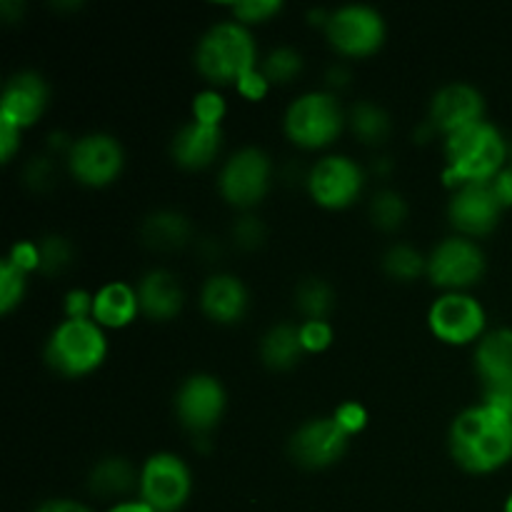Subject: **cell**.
I'll use <instances>...</instances> for the list:
<instances>
[{"instance_id": "5bb4252c", "label": "cell", "mask_w": 512, "mask_h": 512, "mask_svg": "<svg viewBox=\"0 0 512 512\" xmlns=\"http://www.w3.org/2000/svg\"><path fill=\"white\" fill-rule=\"evenodd\" d=\"M228 405L223 383L215 375L195 373L180 383L175 393V415L190 433L205 435L220 423Z\"/></svg>"}, {"instance_id": "4316f807", "label": "cell", "mask_w": 512, "mask_h": 512, "mask_svg": "<svg viewBox=\"0 0 512 512\" xmlns=\"http://www.w3.org/2000/svg\"><path fill=\"white\" fill-rule=\"evenodd\" d=\"M295 305L308 320H325L335 305V293L328 280L305 278L295 288Z\"/></svg>"}, {"instance_id": "7a4b0ae2", "label": "cell", "mask_w": 512, "mask_h": 512, "mask_svg": "<svg viewBox=\"0 0 512 512\" xmlns=\"http://www.w3.org/2000/svg\"><path fill=\"white\" fill-rule=\"evenodd\" d=\"M508 140L490 120H478L445 138V183L460 188L470 183H490L508 163Z\"/></svg>"}, {"instance_id": "9c48e42d", "label": "cell", "mask_w": 512, "mask_h": 512, "mask_svg": "<svg viewBox=\"0 0 512 512\" xmlns=\"http://www.w3.org/2000/svg\"><path fill=\"white\" fill-rule=\"evenodd\" d=\"M473 365L483 383V403L512 415V328L485 333L475 345Z\"/></svg>"}, {"instance_id": "7bdbcfd3", "label": "cell", "mask_w": 512, "mask_h": 512, "mask_svg": "<svg viewBox=\"0 0 512 512\" xmlns=\"http://www.w3.org/2000/svg\"><path fill=\"white\" fill-rule=\"evenodd\" d=\"M35 512H93L88 505L78 503V500L70 498H55V500H45Z\"/></svg>"}, {"instance_id": "b9f144b4", "label": "cell", "mask_w": 512, "mask_h": 512, "mask_svg": "<svg viewBox=\"0 0 512 512\" xmlns=\"http://www.w3.org/2000/svg\"><path fill=\"white\" fill-rule=\"evenodd\" d=\"M490 185H493L495 195H498V200L503 203V208H510L512 205V168H505L503 173L495 175V178L490 180Z\"/></svg>"}, {"instance_id": "83f0119b", "label": "cell", "mask_w": 512, "mask_h": 512, "mask_svg": "<svg viewBox=\"0 0 512 512\" xmlns=\"http://www.w3.org/2000/svg\"><path fill=\"white\" fill-rule=\"evenodd\" d=\"M383 268L390 278L410 283V280H415L418 275L425 273L428 258H425L420 250H415L413 245L398 243L393 245V248H388V253L383 255Z\"/></svg>"}, {"instance_id": "e0dca14e", "label": "cell", "mask_w": 512, "mask_h": 512, "mask_svg": "<svg viewBox=\"0 0 512 512\" xmlns=\"http://www.w3.org/2000/svg\"><path fill=\"white\" fill-rule=\"evenodd\" d=\"M485 113V98L475 85L470 83H448L433 95L430 100V120L435 133H443L445 138L468 125L478 123Z\"/></svg>"}, {"instance_id": "8d00e7d4", "label": "cell", "mask_w": 512, "mask_h": 512, "mask_svg": "<svg viewBox=\"0 0 512 512\" xmlns=\"http://www.w3.org/2000/svg\"><path fill=\"white\" fill-rule=\"evenodd\" d=\"M233 238L240 248H248V250L258 248V245L265 240L263 223H260L258 218H253V215H245V218H240L238 223L233 225Z\"/></svg>"}, {"instance_id": "603a6c76", "label": "cell", "mask_w": 512, "mask_h": 512, "mask_svg": "<svg viewBox=\"0 0 512 512\" xmlns=\"http://www.w3.org/2000/svg\"><path fill=\"white\" fill-rule=\"evenodd\" d=\"M303 355L305 348L300 340V325L275 323L273 328L265 330L263 340H260V358L273 370L295 368Z\"/></svg>"}, {"instance_id": "1f68e13d", "label": "cell", "mask_w": 512, "mask_h": 512, "mask_svg": "<svg viewBox=\"0 0 512 512\" xmlns=\"http://www.w3.org/2000/svg\"><path fill=\"white\" fill-rule=\"evenodd\" d=\"M38 253H40V273L45 275H60L68 270L73 263V245L63 235H45L38 240Z\"/></svg>"}, {"instance_id": "2e32d148", "label": "cell", "mask_w": 512, "mask_h": 512, "mask_svg": "<svg viewBox=\"0 0 512 512\" xmlns=\"http://www.w3.org/2000/svg\"><path fill=\"white\" fill-rule=\"evenodd\" d=\"M503 210L505 208L495 195L493 185L470 183L455 188L448 203V218L458 233L470 238V235H488L490 230H495Z\"/></svg>"}, {"instance_id": "f546056e", "label": "cell", "mask_w": 512, "mask_h": 512, "mask_svg": "<svg viewBox=\"0 0 512 512\" xmlns=\"http://www.w3.org/2000/svg\"><path fill=\"white\" fill-rule=\"evenodd\" d=\"M370 218L380 230H398L408 218V203L395 190H380L370 200Z\"/></svg>"}, {"instance_id": "ffe728a7", "label": "cell", "mask_w": 512, "mask_h": 512, "mask_svg": "<svg viewBox=\"0 0 512 512\" xmlns=\"http://www.w3.org/2000/svg\"><path fill=\"white\" fill-rule=\"evenodd\" d=\"M223 145V130L220 125L200 123V120H188L175 130L173 140H170V155L180 168L200 170L208 168L220 153Z\"/></svg>"}, {"instance_id": "484cf974", "label": "cell", "mask_w": 512, "mask_h": 512, "mask_svg": "<svg viewBox=\"0 0 512 512\" xmlns=\"http://www.w3.org/2000/svg\"><path fill=\"white\" fill-rule=\"evenodd\" d=\"M348 123L350 128H353L355 138L363 140L365 145L385 143L390 135V128H393L388 110L370 103V100H360V103H355L353 108H350Z\"/></svg>"}, {"instance_id": "7402d4cb", "label": "cell", "mask_w": 512, "mask_h": 512, "mask_svg": "<svg viewBox=\"0 0 512 512\" xmlns=\"http://www.w3.org/2000/svg\"><path fill=\"white\" fill-rule=\"evenodd\" d=\"M140 313L138 290L128 283H105L93 295V320L100 328H125Z\"/></svg>"}, {"instance_id": "ab89813d", "label": "cell", "mask_w": 512, "mask_h": 512, "mask_svg": "<svg viewBox=\"0 0 512 512\" xmlns=\"http://www.w3.org/2000/svg\"><path fill=\"white\" fill-rule=\"evenodd\" d=\"M53 173H55L53 160L35 158L33 163L25 168V180H28V185H33V188H45V185H50V180H53Z\"/></svg>"}, {"instance_id": "7c38bea8", "label": "cell", "mask_w": 512, "mask_h": 512, "mask_svg": "<svg viewBox=\"0 0 512 512\" xmlns=\"http://www.w3.org/2000/svg\"><path fill=\"white\" fill-rule=\"evenodd\" d=\"M308 193L320 208L343 210L363 193L365 173L348 155H325L310 168Z\"/></svg>"}, {"instance_id": "74e56055", "label": "cell", "mask_w": 512, "mask_h": 512, "mask_svg": "<svg viewBox=\"0 0 512 512\" xmlns=\"http://www.w3.org/2000/svg\"><path fill=\"white\" fill-rule=\"evenodd\" d=\"M8 258L13 260L15 265H20L23 270L33 273V270L40 268V253L38 243H30V240H23V243H15L13 250L8 253Z\"/></svg>"}, {"instance_id": "e575fe53", "label": "cell", "mask_w": 512, "mask_h": 512, "mask_svg": "<svg viewBox=\"0 0 512 512\" xmlns=\"http://www.w3.org/2000/svg\"><path fill=\"white\" fill-rule=\"evenodd\" d=\"M300 340H303L305 353H323L333 343V328L328 320H305L300 325Z\"/></svg>"}, {"instance_id": "ba28073f", "label": "cell", "mask_w": 512, "mask_h": 512, "mask_svg": "<svg viewBox=\"0 0 512 512\" xmlns=\"http://www.w3.org/2000/svg\"><path fill=\"white\" fill-rule=\"evenodd\" d=\"M325 35L338 53L365 58L385 43V18L370 5H340L325 18Z\"/></svg>"}, {"instance_id": "836d02e7", "label": "cell", "mask_w": 512, "mask_h": 512, "mask_svg": "<svg viewBox=\"0 0 512 512\" xmlns=\"http://www.w3.org/2000/svg\"><path fill=\"white\" fill-rule=\"evenodd\" d=\"M225 115V100L218 90H200L193 100V120L208 125H220Z\"/></svg>"}, {"instance_id": "5b68a950", "label": "cell", "mask_w": 512, "mask_h": 512, "mask_svg": "<svg viewBox=\"0 0 512 512\" xmlns=\"http://www.w3.org/2000/svg\"><path fill=\"white\" fill-rule=\"evenodd\" d=\"M345 110L328 90H310L288 105L283 130L300 148H325L340 135L345 125Z\"/></svg>"}, {"instance_id": "60d3db41", "label": "cell", "mask_w": 512, "mask_h": 512, "mask_svg": "<svg viewBox=\"0 0 512 512\" xmlns=\"http://www.w3.org/2000/svg\"><path fill=\"white\" fill-rule=\"evenodd\" d=\"M20 133H23V130L0 120V155H3L5 163H8V160L13 158L15 150L20 148Z\"/></svg>"}, {"instance_id": "7dc6e473", "label": "cell", "mask_w": 512, "mask_h": 512, "mask_svg": "<svg viewBox=\"0 0 512 512\" xmlns=\"http://www.w3.org/2000/svg\"><path fill=\"white\" fill-rule=\"evenodd\" d=\"M510 168H512V165H510Z\"/></svg>"}, {"instance_id": "bcb514c9", "label": "cell", "mask_w": 512, "mask_h": 512, "mask_svg": "<svg viewBox=\"0 0 512 512\" xmlns=\"http://www.w3.org/2000/svg\"><path fill=\"white\" fill-rule=\"evenodd\" d=\"M503 512H512V493L508 495V500H505V505H503Z\"/></svg>"}, {"instance_id": "52a82bcc", "label": "cell", "mask_w": 512, "mask_h": 512, "mask_svg": "<svg viewBox=\"0 0 512 512\" xmlns=\"http://www.w3.org/2000/svg\"><path fill=\"white\" fill-rule=\"evenodd\" d=\"M138 490L155 512H180L193 493V473L175 453H155L140 468Z\"/></svg>"}, {"instance_id": "6da1fadb", "label": "cell", "mask_w": 512, "mask_h": 512, "mask_svg": "<svg viewBox=\"0 0 512 512\" xmlns=\"http://www.w3.org/2000/svg\"><path fill=\"white\" fill-rule=\"evenodd\" d=\"M448 448L455 463L475 475H488L512 460V415L495 405L465 408L450 423Z\"/></svg>"}, {"instance_id": "44dd1931", "label": "cell", "mask_w": 512, "mask_h": 512, "mask_svg": "<svg viewBox=\"0 0 512 512\" xmlns=\"http://www.w3.org/2000/svg\"><path fill=\"white\" fill-rule=\"evenodd\" d=\"M140 300V313L153 320H173L183 310V288L170 270L155 268L135 285Z\"/></svg>"}, {"instance_id": "30bf717a", "label": "cell", "mask_w": 512, "mask_h": 512, "mask_svg": "<svg viewBox=\"0 0 512 512\" xmlns=\"http://www.w3.org/2000/svg\"><path fill=\"white\" fill-rule=\"evenodd\" d=\"M273 180V163L260 148H240L220 168V195L235 208H253L265 198Z\"/></svg>"}, {"instance_id": "d590c367", "label": "cell", "mask_w": 512, "mask_h": 512, "mask_svg": "<svg viewBox=\"0 0 512 512\" xmlns=\"http://www.w3.org/2000/svg\"><path fill=\"white\" fill-rule=\"evenodd\" d=\"M333 418L338 420L340 428L353 438V435H358L360 430L368 425V410H365L360 403H355V400H348V403H343L338 410H335Z\"/></svg>"}, {"instance_id": "d4e9b609", "label": "cell", "mask_w": 512, "mask_h": 512, "mask_svg": "<svg viewBox=\"0 0 512 512\" xmlns=\"http://www.w3.org/2000/svg\"><path fill=\"white\" fill-rule=\"evenodd\" d=\"M138 480L140 475H135V468L130 465V460L103 458L90 470L88 485L93 490V495H100V498H118V495L128 493Z\"/></svg>"}, {"instance_id": "ee69618b", "label": "cell", "mask_w": 512, "mask_h": 512, "mask_svg": "<svg viewBox=\"0 0 512 512\" xmlns=\"http://www.w3.org/2000/svg\"><path fill=\"white\" fill-rule=\"evenodd\" d=\"M108 512H155V510L150 508V505H145L143 500H120V503H115Z\"/></svg>"}, {"instance_id": "ac0fdd59", "label": "cell", "mask_w": 512, "mask_h": 512, "mask_svg": "<svg viewBox=\"0 0 512 512\" xmlns=\"http://www.w3.org/2000/svg\"><path fill=\"white\" fill-rule=\"evenodd\" d=\"M50 100L48 83L35 70H20L13 78L5 80L0 95V120L15 125L18 130L30 128L45 113Z\"/></svg>"}, {"instance_id": "d6a6232c", "label": "cell", "mask_w": 512, "mask_h": 512, "mask_svg": "<svg viewBox=\"0 0 512 512\" xmlns=\"http://www.w3.org/2000/svg\"><path fill=\"white\" fill-rule=\"evenodd\" d=\"M230 10H233L238 23L250 25V23H263V20H270L275 13L283 10V3H278V0H243V3L230 5Z\"/></svg>"}, {"instance_id": "277c9868", "label": "cell", "mask_w": 512, "mask_h": 512, "mask_svg": "<svg viewBox=\"0 0 512 512\" xmlns=\"http://www.w3.org/2000/svg\"><path fill=\"white\" fill-rule=\"evenodd\" d=\"M45 363L65 378L95 373L108 358V338L93 318H65L45 343Z\"/></svg>"}, {"instance_id": "4dcf8cb0", "label": "cell", "mask_w": 512, "mask_h": 512, "mask_svg": "<svg viewBox=\"0 0 512 512\" xmlns=\"http://www.w3.org/2000/svg\"><path fill=\"white\" fill-rule=\"evenodd\" d=\"M25 290H28V270L15 265L5 255L0 260V310L10 313L13 308H18L25 298Z\"/></svg>"}, {"instance_id": "d6986e66", "label": "cell", "mask_w": 512, "mask_h": 512, "mask_svg": "<svg viewBox=\"0 0 512 512\" xmlns=\"http://www.w3.org/2000/svg\"><path fill=\"white\" fill-rule=\"evenodd\" d=\"M250 305L248 288L230 273H215L205 280L200 290V308L210 320L220 325H233L245 318Z\"/></svg>"}, {"instance_id": "9a60e30c", "label": "cell", "mask_w": 512, "mask_h": 512, "mask_svg": "<svg viewBox=\"0 0 512 512\" xmlns=\"http://www.w3.org/2000/svg\"><path fill=\"white\" fill-rule=\"evenodd\" d=\"M350 445V435L338 425V420L313 418L305 420L293 435H290V458L298 465L310 470H323L338 463Z\"/></svg>"}, {"instance_id": "cb8c5ba5", "label": "cell", "mask_w": 512, "mask_h": 512, "mask_svg": "<svg viewBox=\"0 0 512 512\" xmlns=\"http://www.w3.org/2000/svg\"><path fill=\"white\" fill-rule=\"evenodd\" d=\"M190 233H193L190 220L175 210H155L143 220V228H140L145 245L158 250L180 248V245L188 243Z\"/></svg>"}, {"instance_id": "f6af8a7d", "label": "cell", "mask_w": 512, "mask_h": 512, "mask_svg": "<svg viewBox=\"0 0 512 512\" xmlns=\"http://www.w3.org/2000/svg\"><path fill=\"white\" fill-rule=\"evenodd\" d=\"M345 78H348V70L345 68H335V70H330V83H335V85H343L345 83Z\"/></svg>"}, {"instance_id": "8992f818", "label": "cell", "mask_w": 512, "mask_h": 512, "mask_svg": "<svg viewBox=\"0 0 512 512\" xmlns=\"http://www.w3.org/2000/svg\"><path fill=\"white\" fill-rule=\"evenodd\" d=\"M485 265L488 260L475 240L453 235L435 245L433 253L428 255L425 273L435 288H443L445 293H465L483 278Z\"/></svg>"}, {"instance_id": "f35d334b", "label": "cell", "mask_w": 512, "mask_h": 512, "mask_svg": "<svg viewBox=\"0 0 512 512\" xmlns=\"http://www.w3.org/2000/svg\"><path fill=\"white\" fill-rule=\"evenodd\" d=\"M65 318H93V295L85 290H70L65 295Z\"/></svg>"}, {"instance_id": "3957f363", "label": "cell", "mask_w": 512, "mask_h": 512, "mask_svg": "<svg viewBox=\"0 0 512 512\" xmlns=\"http://www.w3.org/2000/svg\"><path fill=\"white\" fill-rule=\"evenodd\" d=\"M195 68L210 83L240 85L258 70V48L248 25L238 20L215 23L195 45Z\"/></svg>"}, {"instance_id": "8fae6325", "label": "cell", "mask_w": 512, "mask_h": 512, "mask_svg": "<svg viewBox=\"0 0 512 512\" xmlns=\"http://www.w3.org/2000/svg\"><path fill=\"white\" fill-rule=\"evenodd\" d=\"M125 165V150L110 133L80 135L70 143L68 170L78 183L88 188H105L120 175Z\"/></svg>"}, {"instance_id": "4fadbf2b", "label": "cell", "mask_w": 512, "mask_h": 512, "mask_svg": "<svg viewBox=\"0 0 512 512\" xmlns=\"http://www.w3.org/2000/svg\"><path fill=\"white\" fill-rule=\"evenodd\" d=\"M488 315L480 300L468 293H443L428 310V325L448 345H468L485 335Z\"/></svg>"}, {"instance_id": "f1b7e54d", "label": "cell", "mask_w": 512, "mask_h": 512, "mask_svg": "<svg viewBox=\"0 0 512 512\" xmlns=\"http://www.w3.org/2000/svg\"><path fill=\"white\" fill-rule=\"evenodd\" d=\"M303 70V55L298 53L290 45H280V48H273L260 63V73L265 75L270 85L273 83H290L295 75Z\"/></svg>"}]
</instances>
